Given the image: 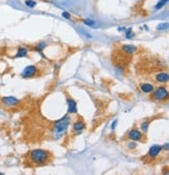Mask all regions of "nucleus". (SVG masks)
<instances>
[{
    "instance_id": "nucleus-1",
    "label": "nucleus",
    "mask_w": 169,
    "mask_h": 175,
    "mask_svg": "<svg viewBox=\"0 0 169 175\" xmlns=\"http://www.w3.org/2000/svg\"><path fill=\"white\" fill-rule=\"evenodd\" d=\"M28 159L34 166H45L52 159V153L48 150L37 148L28 153Z\"/></svg>"
},
{
    "instance_id": "nucleus-2",
    "label": "nucleus",
    "mask_w": 169,
    "mask_h": 175,
    "mask_svg": "<svg viewBox=\"0 0 169 175\" xmlns=\"http://www.w3.org/2000/svg\"><path fill=\"white\" fill-rule=\"evenodd\" d=\"M71 123V117L69 114H66L65 117H63L62 119H60L59 121H56L53 124V128L51 130L52 133V139L54 141H59L61 139L64 135H66L68 131V128Z\"/></svg>"
},
{
    "instance_id": "nucleus-3",
    "label": "nucleus",
    "mask_w": 169,
    "mask_h": 175,
    "mask_svg": "<svg viewBox=\"0 0 169 175\" xmlns=\"http://www.w3.org/2000/svg\"><path fill=\"white\" fill-rule=\"evenodd\" d=\"M126 137H127V139H129V141L142 142V143L145 142L144 133L142 132L139 128H137V127H134V128H131V130H128V132H127V134H126Z\"/></svg>"
},
{
    "instance_id": "nucleus-4",
    "label": "nucleus",
    "mask_w": 169,
    "mask_h": 175,
    "mask_svg": "<svg viewBox=\"0 0 169 175\" xmlns=\"http://www.w3.org/2000/svg\"><path fill=\"white\" fill-rule=\"evenodd\" d=\"M152 99L158 102H164L168 99V90L165 86H160L158 88L153 89Z\"/></svg>"
},
{
    "instance_id": "nucleus-5",
    "label": "nucleus",
    "mask_w": 169,
    "mask_h": 175,
    "mask_svg": "<svg viewBox=\"0 0 169 175\" xmlns=\"http://www.w3.org/2000/svg\"><path fill=\"white\" fill-rule=\"evenodd\" d=\"M0 103L3 105L4 107L8 108H16L20 105L21 101L15 97H1L0 98Z\"/></svg>"
},
{
    "instance_id": "nucleus-6",
    "label": "nucleus",
    "mask_w": 169,
    "mask_h": 175,
    "mask_svg": "<svg viewBox=\"0 0 169 175\" xmlns=\"http://www.w3.org/2000/svg\"><path fill=\"white\" fill-rule=\"evenodd\" d=\"M39 73H40V68H39L38 65H29V66H26L25 68L22 70L21 76H22V78L29 79V78H34V77L38 76Z\"/></svg>"
},
{
    "instance_id": "nucleus-7",
    "label": "nucleus",
    "mask_w": 169,
    "mask_h": 175,
    "mask_svg": "<svg viewBox=\"0 0 169 175\" xmlns=\"http://www.w3.org/2000/svg\"><path fill=\"white\" fill-rule=\"evenodd\" d=\"M85 128H86V123L84 120L77 119L73 122V124H72V133H73L74 135H78L85 130Z\"/></svg>"
},
{
    "instance_id": "nucleus-8",
    "label": "nucleus",
    "mask_w": 169,
    "mask_h": 175,
    "mask_svg": "<svg viewBox=\"0 0 169 175\" xmlns=\"http://www.w3.org/2000/svg\"><path fill=\"white\" fill-rule=\"evenodd\" d=\"M162 151V146L160 145H153L151 146L150 148H149V151L147 153V158L148 159H151V161H153V159H155L158 156L160 155V153H161Z\"/></svg>"
},
{
    "instance_id": "nucleus-9",
    "label": "nucleus",
    "mask_w": 169,
    "mask_h": 175,
    "mask_svg": "<svg viewBox=\"0 0 169 175\" xmlns=\"http://www.w3.org/2000/svg\"><path fill=\"white\" fill-rule=\"evenodd\" d=\"M67 106H68V113L69 114H75L77 113V105L76 102L72 98H67Z\"/></svg>"
},
{
    "instance_id": "nucleus-10",
    "label": "nucleus",
    "mask_w": 169,
    "mask_h": 175,
    "mask_svg": "<svg viewBox=\"0 0 169 175\" xmlns=\"http://www.w3.org/2000/svg\"><path fill=\"white\" fill-rule=\"evenodd\" d=\"M155 81L160 84H166L169 81V75L167 71H160L155 77Z\"/></svg>"
},
{
    "instance_id": "nucleus-11",
    "label": "nucleus",
    "mask_w": 169,
    "mask_h": 175,
    "mask_svg": "<svg viewBox=\"0 0 169 175\" xmlns=\"http://www.w3.org/2000/svg\"><path fill=\"white\" fill-rule=\"evenodd\" d=\"M120 49H121V52H123L124 54H126V55H133L134 52L137 50V47H136L135 45L125 44V45H121V46H120Z\"/></svg>"
},
{
    "instance_id": "nucleus-12",
    "label": "nucleus",
    "mask_w": 169,
    "mask_h": 175,
    "mask_svg": "<svg viewBox=\"0 0 169 175\" xmlns=\"http://www.w3.org/2000/svg\"><path fill=\"white\" fill-rule=\"evenodd\" d=\"M140 89H141V91L143 93L148 95V93L152 92L153 89H155V86L152 84H150V83H143V84L140 85Z\"/></svg>"
},
{
    "instance_id": "nucleus-13",
    "label": "nucleus",
    "mask_w": 169,
    "mask_h": 175,
    "mask_svg": "<svg viewBox=\"0 0 169 175\" xmlns=\"http://www.w3.org/2000/svg\"><path fill=\"white\" fill-rule=\"evenodd\" d=\"M28 52H29V49L25 46H19L17 48V52L15 55L16 58H23V57H27Z\"/></svg>"
},
{
    "instance_id": "nucleus-14",
    "label": "nucleus",
    "mask_w": 169,
    "mask_h": 175,
    "mask_svg": "<svg viewBox=\"0 0 169 175\" xmlns=\"http://www.w3.org/2000/svg\"><path fill=\"white\" fill-rule=\"evenodd\" d=\"M152 121V120H145V121H143L141 124H140V130L142 131V132L144 133V134H146V133L148 132L149 130V125H150V122Z\"/></svg>"
},
{
    "instance_id": "nucleus-15",
    "label": "nucleus",
    "mask_w": 169,
    "mask_h": 175,
    "mask_svg": "<svg viewBox=\"0 0 169 175\" xmlns=\"http://www.w3.org/2000/svg\"><path fill=\"white\" fill-rule=\"evenodd\" d=\"M83 22H84L86 25L90 26V27H96V26H97V22H96L95 20H92V19H84Z\"/></svg>"
},
{
    "instance_id": "nucleus-16",
    "label": "nucleus",
    "mask_w": 169,
    "mask_h": 175,
    "mask_svg": "<svg viewBox=\"0 0 169 175\" xmlns=\"http://www.w3.org/2000/svg\"><path fill=\"white\" fill-rule=\"evenodd\" d=\"M167 2H168V0H160L159 2H158L157 4H155V6L153 8H155V11H159V10H161V8H163L164 6L167 4Z\"/></svg>"
},
{
    "instance_id": "nucleus-17",
    "label": "nucleus",
    "mask_w": 169,
    "mask_h": 175,
    "mask_svg": "<svg viewBox=\"0 0 169 175\" xmlns=\"http://www.w3.org/2000/svg\"><path fill=\"white\" fill-rule=\"evenodd\" d=\"M45 47H47V44H46L45 42H40L39 44H37L36 46L34 47L35 49H37L38 52H41V50H43Z\"/></svg>"
},
{
    "instance_id": "nucleus-18",
    "label": "nucleus",
    "mask_w": 169,
    "mask_h": 175,
    "mask_svg": "<svg viewBox=\"0 0 169 175\" xmlns=\"http://www.w3.org/2000/svg\"><path fill=\"white\" fill-rule=\"evenodd\" d=\"M137 147H138V144H137V142H135V141H131L128 144H127V148L131 150L136 149Z\"/></svg>"
},
{
    "instance_id": "nucleus-19",
    "label": "nucleus",
    "mask_w": 169,
    "mask_h": 175,
    "mask_svg": "<svg viewBox=\"0 0 169 175\" xmlns=\"http://www.w3.org/2000/svg\"><path fill=\"white\" fill-rule=\"evenodd\" d=\"M158 30H168V23H160L157 27Z\"/></svg>"
},
{
    "instance_id": "nucleus-20",
    "label": "nucleus",
    "mask_w": 169,
    "mask_h": 175,
    "mask_svg": "<svg viewBox=\"0 0 169 175\" xmlns=\"http://www.w3.org/2000/svg\"><path fill=\"white\" fill-rule=\"evenodd\" d=\"M25 4H26V6H28V8H35V6L37 5V2L34 1V0H26Z\"/></svg>"
},
{
    "instance_id": "nucleus-21",
    "label": "nucleus",
    "mask_w": 169,
    "mask_h": 175,
    "mask_svg": "<svg viewBox=\"0 0 169 175\" xmlns=\"http://www.w3.org/2000/svg\"><path fill=\"white\" fill-rule=\"evenodd\" d=\"M133 36H134L133 30H131V28H128V30H126V34H125V37H126V38H127V39H131Z\"/></svg>"
},
{
    "instance_id": "nucleus-22",
    "label": "nucleus",
    "mask_w": 169,
    "mask_h": 175,
    "mask_svg": "<svg viewBox=\"0 0 169 175\" xmlns=\"http://www.w3.org/2000/svg\"><path fill=\"white\" fill-rule=\"evenodd\" d=\"M62 16L64 17V18H66V19H70V18H71V16H70V14L68 12H63L62 13Z\"/></svg>"
},
{
    "instance_id": "nucleus-23",
    "label": "nucleus",
    "mask_w": 169,
    "mask_h": 175,
    "mask_svg": "<svg viewBox=\"0 0 169 175\" xmlns=\"http://www.w3.org/2000/svg\"><path fill=\"white\" fill-rule=\"evenodd\" d=\"M162 150L168 151V143H166L165 145H163V146H162Z\"/></svg>"
},
{
    "instance_id": "nucleus-24",
    "label": "nucleus",
    "mask_w": 169,
    "mask_h": 175,
    "mask_svg": "<svg viewBox=\"0 0 169 175\" xmlns=\"http://www.w3.org/2000/svg\"><path fill=\"white\" fill-rule=\"evenodd\" d=\"M116 125H117V121H115V122L113 123V125H112V129H115Z\"/></svg>"
}]
</instances>
